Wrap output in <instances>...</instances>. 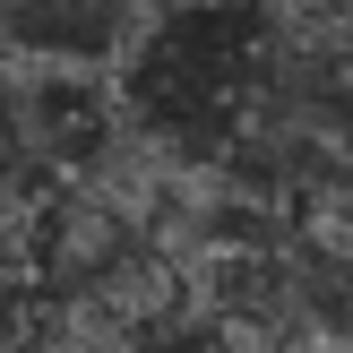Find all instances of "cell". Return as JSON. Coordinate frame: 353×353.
Here are the masks:
<instances>
[{
  "label": "cell",
  "instance_id": "obj_1",
  "mask_svg": "<svg viewBox=\"0 0 353 353\" xmlns=\"http://www.w3.org/2000/svg\"><path fill=\"white\" fill-rule=\"evenodd\" d=\"M276 26L285 17L268 0H164L121 61V86H112L121 130L172 164L216 172L259 112Z\"/></svg>",
  "mask_w": 353,
  "mask_h": 353
},
{
  "label": "cell",
  "instance_id": "obj_2",
  "mask_svg": "<svg viewBox=\"0 0 353 353\" xmlns=\"http://www.w3.org/2000/svg\"><path fill=\"white\" fill-rule=\"evenodd\" d=\"M147 17L155 0H0V52L34 78H95L130 61Z\"/></svg>",
  "mask_w": 353,
  "mask_h": 353
},
{
  "label": "cell",
  "instance_id": "obj_3",
  "mask_svg": "<svg viewBox=\"0 0 353 353\" xmlns=\"http://www.w3.org/2000/svg\"><path fill=\"white\" fill-rule=\"evenodd\" d=\"M17 95V130H26V155L34 172H43V190L61 199V190H95V172L112 164V147L130 130H121V103L103 95L95 78H26L9 86Z\"/></svg>",
  "mask_w": 353,
  "mask_h": 353
},
{
  "label": "cell",
  "instance_id": "obj_4",
  "mask_svg": "<svg viewBox=\"0 0 353 353\" xmlns=\"http://www.w3.org/2000/svg\"><path fill=\"white\" fill-rule=\"evenodd\" d=\"M112 353H241V336L216 319L207 302H181V293H164L155 310H138V319L112 327Z\"/></svg>",
  "mask_w": 353,
  "mask_h": 353
},
{
  "label": "cell",
  "instance_id": "obj_5",
  "mask_svg": "<svg viewBox=\"0 0 353 353\" xmlns=\"http://www.w3.org/2000/svg\"><path fill=\"white\" fill-rule=\"evenodd\" d=\"M34 199H52V190H43V172H34V155H26L17 95L0 86V216H17V207H34Z\"/></svg>",
  "mask_w": 353,
  "mask_h": 353
}]
</instances>
